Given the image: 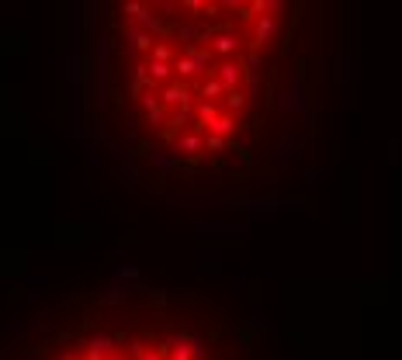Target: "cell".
<instances>
[{"label": "cell", "mask_w": 402, "mask_h": 360, "mask_svg": "<svg viewBox=\"0 0 402 360\" xmlns=\"http://www.w3.org/2000/svg\"><path fill=\"white\" fill-rule=\"evenodd\" d=\"M125 39L135 46V49H142V53H153V35H146L142 28H135V25H128L125 28Z\"/></svg>", "instance_id": "3"}, {"label": "cell", "mask_w": 402, "mask_h": 360, "mask_svg": "<svg viewBox=\"0 0 402 360\" xmlns=\"http://www.w3.org/2000/svg\"><path fill=\"white\" fill-rule=\"evenodd\" d=\"M219 84H222V87L233 94V91L243 84V66H240L236 59H226V63L219 66Z\"/></svg>", "instance_id": "2"}, {"label": "cell", "mask_w": 402, "mask_h": 360, "mask_svg": "<svg viewBox=\"0 0 402 360\" xmlns=\"http://www.w3.org/2000/svg\"><path fill=\"white\" fill-rule=\"evenodd\" d=\"M205 149H209V153H219V149H226V139H216V135H209V139H205Z\"/></svg>", "instance_id": "5"}, {"label": "cell", "mask_w": 402, "mask_h": 360, "mask_svg": "<svg viewBox=\"0 0 402 360\" xmlns=\"http://www.w3.org/2000/svg\"><path fill=\"white\" fill-rule=\"evenodd\" d=\"M278 28H281V21H278V15H257V32H253V46L260 49V46H267L274 35H278Z\"/></svg>", "instance_id": "1"}, {"label": "cell", "mask_w": 402, "mask_h": 360, "mask_svg": "<svg viewBox=\"0 0 402 360\" xmlns=\"http://www.w3.org/2000/svg\"><path fill=\"white\" fill-rule=\"evenodd\" d=\"M205 149V139H201V132H191L184 139H177V153H201Z\"/></svg>", "instance_id": "4"}]
</instances>
